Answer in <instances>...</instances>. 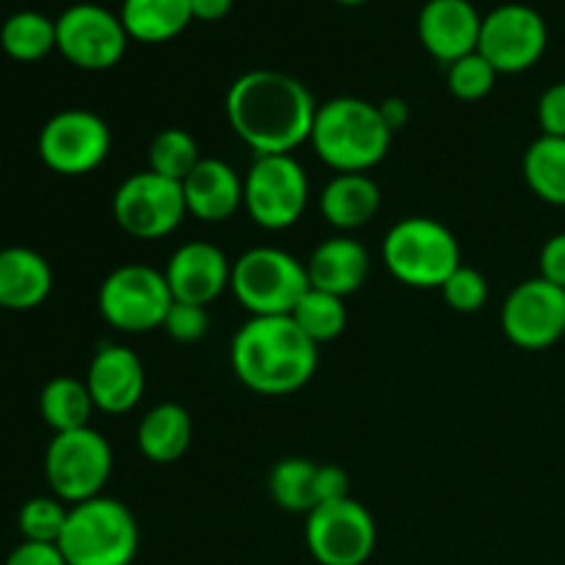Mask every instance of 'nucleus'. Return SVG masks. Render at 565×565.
Segmentation results:
<instances>
[{
	"label": "nucleus",
	"instance_id": "f257e3e1",
	"mask_svg": "<svg viewBox=\"0 0 565 565\" xmlns=\"http://www.w3.org/2000/svg\"><path fill=\"white\" fill-rule=\"evenodd\" d=\"M318 114L312 92L298 77L252 70L226 92V119L246 147L265 154H290L309 141Z\"/></svg>",
	"mask_w": 565,
	"mask_h": 565
},
{
	"label": "nucleus",
	"instance_id": "f03ea898",
	"mask_svg": "<svg viewBox=\"0 0 565 565\" xmlns=\"http://www.w3.org/2000/svg\"><path fill=\"white\" fill-rule=\"evenodd\" d=\"M230 359L243 386L276 397L298 392L312 379L318 370V345L290 315L252 318L232 340Z\"/></svg>",
	"mask_w": 565,
	"mask_h": 565
},
{
	"label": "nucleus",
	"instance_id": "7ed1b4c3",
	"mask_svg": "<svg viewBox=\"0 0 565 565\" xmlns=\"http://www.w3.org/2000/svg\"><path fill=\"white\" fill-rule=\"evenodd\" d=\"M309 143L340 174H364L386 158L392 130L381 119L379 105L359 97H334L318 105Z\"/></svg>",
	"mask_w": 565,
	"mask_h": 565
},
{
	"label": "nucleus",
	"instance_id": "20e7f679",
	"mask_svg": "<svg viewBox=\"0 0 565 565\" xmlns=\"http://www.w3.org/2000/svg\"><path fill=\"white\" fill-rule=\"evenodd\" d=\"M138 541L141 535L130 508L99 494L70 505L58 550L66 565H130Z\"/></svg>",
	"mask_w": 565,
	"mask_h": 565
},
{
	"label": "nucleus",
	"instance_id": "39448f33",
	"mask_svg": "<svg viewBox=\"0 0 565 565\" xmlns=\"http://www.w3.org/2000/svg\"><path fill=\"white\" fill-rule=\"evenodd\" d=\"M386 270L397 281L417 290H434L450 279L461 265V246L456 235L428 215H408L397 221L381 246Z\"/></svg>",
	"mask_w": 565,
	"mask_h": 565
},
{
	"label": "nucleus",
	"instance_id": "423d86ee",
	"mask_svg": "<svg viewBox=\"0 0 565 565\" xmlns=\"http://www.w3.org/2000/svg\"><path fill=\"white\" fill-rule=\"evenodd\" d=\"M307 265L274 246L248 248L232 265L230 290L252 312V318L292 315L309 290Z\"/></svg>",
	"mask_w": 565,
	"mask_h": 565
},
{
	"label": "nucleus",
	"instance_id": "0eeeda50",
	"mask_svg": "<svg viewBox=\"0 0 565 565\" xmlns=\"http://www.w3.org/2000/svg\"><path fill=\"white\" fill-rule=\"evenodd\" d=\"M114 469V450L108 439L94 428L55 434L44 452V478L53 497L66 505H77L99 497Z\"/></svg>",
	"mask_w": 565,
	"mask_h": 565
},
{
	"label": "nucleus",
	"instance_id": "6e6552de",
	"mask_svg": "<svg viewBox=\"0 0 565 565\" xmlns=\"http://www.w3.org/2000/svg\"><path fill=\"white\" fill-rule=\"evenodd\" d=\"M307 202L309 180L292 154L257 158L243 180V207L263 230H290L301 221Z\"/></svg>",
	"mask_w": 565,
	"mask_h": 565
},
{
	"label": "nucleus",
	"instance_id": "1a4fd4ad",
	"mask_svg": "<svg viewBox=\"0 0 565 565\" xmlns=\"http://www.w3.org/2000/svg\"><path fill=\"white\" fill-rule=\"evenodd\" d=\"M174 303L163 270L149 265H121L110 270L99 285L97 307L99 315L114 329L143 334L163 326L166 312Z\"/></svg>",
	"mask_w": 565,
	"mask_h": 565
},
{
	"label": "nucleus",
	"instance_id": "9d476101",
	"mask_svg": "<svg viewBox=\"0 0 565 565\" xmlns=\"http://www.w3.org/2000/svg\"><path fill=\"white\" fill-rule=\"evenodd\" d=\"M127 42L121 17L99 3H75L55 20V50L77 70H110L121 61Z\"/></svg>",
	"mask_w": 565,
	"mask_h": 565
},
{
	"label": "nucleus",
	"instance_id": "9b49d317",
	"mask_svg": "<svg viewBox=\"0 0 565 565\" xmlns=\"http://www.w3.org/2000/svg\"><path fill=\"white\" fill-rule=\"evenodd\" d=\"M182 182L166 180L154 171L127 177L114 193V218L121 230L138 241H158L171 235L185 218Z\"/></svg>",
	"mask_w": 565,
	"mask_h": 565
},
{
	"label": "nucleus",
	"instance_id": "f8f14e48",
	"mask_svg": "<svg viewBox=\"0 0 565 565\" xmlns=\"http://www.w3.org/2000/svg\"><path fill=\"white\" fill-rule=\"evenodd\" d=\"M110 154V127L86 108H66L50 116L39 132V158L50 171L81 177L99 169Z\"/></svg>",
	"mask_w": 565,
	"mask_h": 565
},
{
	"label": "nucleus",
	"instance_id": "ddd939ff",
	"mask_svg": "<svg viewBox=\"0 0 565 565\" xmlns=\"http://www.w3.org/2000/svg\"><path fill=\"white\" fill-rule=\"evenodd\" d=\"M375 519L353 497L307 513V546L320 565H364L373 557Z\"/></svg>",
	"mask_w": 565,
	"mask_h": 565
},
{
	"label": "nucleus",
	"instance_id": "4468645a",
	"mask_svg": "<svg viewBox=\"0 0 565 565\" xmlns=\"http://www.w3.org/2000/svg\"><path fill=\"white\" fill-rule=\"evenodd\" d=\"M550 44L546 20L527 3H502L483 17L478 53L500 75H519L539 64Z\"/></svg>",
	"mask_w": 565,
	"mask_h": 565
},
{
	"label": "nucleus",
	"instance_id": "2eb2a0df",
	"mask_svg": "<svg viewBox=\"0 0 565 565\" xmlns=\"http://www.w3.org/2000/svg\"><path fill=\"white\" fill-rule=\"evenodd\" d=\"M502 331L524 351H544L565 334V290L546 279H527L502 307Z\"/></svg>",
	"mask_w": 565,
	"mask_h": 565
},
{
	"label": "nucleus",
	"instance_id": "dca6fc26",
	"mask_svg": "<svg viewBox=\"0 0 565 565\" xmlns=\"http://www.w3.org/2000/svg\"><path fill=\"white\" fill-rule=\"evenodd\" d=\"M163 276L174 301L207 307L230 287L232 265L218 246L193 241L171 254Z\"/></svg>",
	"mask_w": 565,
	"mask_h": 565
},
{
	"label": "nucleus",
	"instance_id": "f3484780",
	"mask_svg": "<svg viewBox=\"0 0 565 565\" xmlns=\"http://www.w3.org/2000/svg\"><path fill=\"white\" fill-rule=\"evenodd\" d=\"M480 28L483 14L472 0H428L417 17L419 42L447 66L478 50Z\"/></svg>",
	"mask_w": 565,
	"mask_h": 565
},
{
	"label": "nucleus",
	"instance_id": "a211bd4d",
	"mask_svg": "<svg viewBox=\"0 0 565 565\" xmlns=\"http://www.w3.org/2000/svg\"><path fill=\"white\" fill-rule=\"evenodd\" d=\"M92 401L105 414H125L138 406L147 386L143 364L130 348L103 345L94 353L86 373Z\"/></svg>",
	"mask_w": 565,
	"mask_h": 565
},
{
	"label": "nucleus",
	"instance_id": "6ab92c4d",
	"mask_svg": "<svg viewBox=\"0 0 565 565\" xmlns=\"http://www.w3.org/2000/svg\"><path fill=\"white\" fill-rule=\"evenodd\" d=\"M188 213L204 224H221L243 207V180L230 163L202 158L196 169L182 180Z\"/></svg>",
	"mask_w": 565,
	"mask_h": 565
},
{
	"label": "nucleus",
	"instance_id": "aec40b11",
	"mask_svg": "<svg viewBox=\"0 0 565 565\" xmlns=\"http://www.w3.org/2000/svg\"><path fill=\"white\" fill-rule=\"evenodd\" d=\"M53 270L39 252L25 246L0 248V307L28 312L47 301Z\"/></svg>",
	"mask_w": 565,
	"mask_h": 565
},
{
	"label": "nucleus",
	"instance_id": "412c9836",
	"mask_svg": "<svg viewBox=\"0 0 565 565\" xmlns=\"http://www.w3.org/2000/svg\"><path fill=\"white\" fill-rule=\"evenodd\" d=\"M309 285L331 296H351L367 281L370 254L351 237H331L312 252L307 263Z\"/></svg>",
	"mask_w": 565,
	"mask_h": 565
},
{
	"label": "nucleus",
	"instance_id": "4be33fe9",
	"mask_svg": "<svg viewBox=\"0 0 565 565\" xmlns=\"http://www.w3.org/2000/svg\"><path fill=\"white\" fill-rule=\"evenodd\" d=\"M381 207V191L367 174H337L320 193V213L337 230L370 224Z\"/></svg>",
	"mask_w": 565,
	"mask_h": 565
},
{
	"label": "nucleus",
	"instance_id": "5701e85b",
	"mask_svg": "<svg viewBox=\"0 0 565 565\" xmlns=\"http://www.w3.org/2000/svg\"><path fill=\"white\" fill-rule=\"evenodd\" d=\"M121 25L141 44H163L193 22L191 0H121Z\"/></svg>",
	"mask_w": 565,
	"mask_h": 565
},
{
	"label": "nucleus",
	"instance_id": "b1692460",
	"mask_svg": "<svg viewBox=\"0 0 565 565\" xmlns=\"http://www.w3.org/2000/svg\"><path fill=\"white\" fill-rule=\"evenodd\" d=\"M191 414L177 403H160L138 425V450L152 463H174L191 447Z\"/></svg>",
	"mask_w": 565,
	"mask_h": 565
},
{
	"label": "nucleus",
	"instance_id": "393cba45",
	"mask_svg": "<svg viewBox=\"0 0 565 565\" xmlns=\"http://www.w3.org/2000/svg\"><path fill=\"white\" fill-rule=\"evenodd\" d=\"M94 408L97 406H94L86 381L70 379V375H58V379L47 381L42 395H39V412H42V419L55 434L88 428Z\"/></svg>",
	"mask_w": 565,
	"mask_h": 565
},
{
	"label": "nucleus",
	"instance_id": "a878e982",
	"mask_svg": "<svg viewBox=\"0 0 565 565\" xmlns=\"http://www.w3.org/2000/svg\"><path fill=\"white\" fill-rule=\"evenodd\" d=\"M0 47L9 58L22 61V64L42 61L55 50V20H50L42 11H14L0 25Z\"/></svg>",
	"mask_w": 565,
	"mask_h": 565
},
{
	"label": "nucleus",
	"instance_id": "bb28decb",
	"mask_svg": "<svg viewBox=\"0 0 565 565\" xmlns=\"http://www.w3.org/2000/svg\"><path fill=\"white\" fill-rule=\"evenodd\" d=\"M524 180L539 199L565 207V138L541 136L524 154Z\"/></svg>",
	"mask_w": 565,
	"mask_h": 565
},
{
	"label": "nucleus",
	"instance_id": "cd10ccee",
	"mask_svg": "<svg viewBox=\"0 0 565 565\" xmlns=\"http://www.w3.org/2000/svg\"><path fill=\"white\" fill-rule=\"evenodd\" d=\"M315 478H318V463L307 461V458H281L270 469L268 491L281 511L309 513L318 508Z\"/></svg>",
	"mask_w": 565,
	"mask_h": 565
},
{
	"label": "nucleus",
	"instance_id": "c85d7f7f",
	"mask_svg": "<svg viewBox=\"0 0 565 565\" xmlns=\"http://www.w3.org/2000/svg\"><path fill=\"white\" fill-rule=\"evenodd\" d=\"M290 318L296 320L298 329H301L315 345H320V342H331L337 340L348 326L345 298L309 287L307 296L298 301V307L292 309Z\"/></svg>",
	"mask_w": 565,
	"mask_h": 565
},
{
	"label": "nucleus",
	"instance_id": "c756f323",
	"mask_svg": "<svg viewBox=\"0 0 565 565\" xmlns=\"http://www.w3.org/2000/svg\"><path fill=\"white\" fill-rule=\"evenodd\" d=\"M199 160L202 154H199L196 138L180 127L160 130L149 143V171L166 177V180L182 182L196 169Z\"/></svg>",
	"mask_w": 565,
	"mask_h": 565
},
{
	"label": "nucleus",
	"instance_id": "7c9ffc66",
	"mask_svg": "<svg viewBox=\"0 0 565 565\" xmlns=\"http://www.w3.org/2000/svg\"><path fill=\"white\" fill-rule=\"evenodd\" d=\"M70 508L58 497H31L20 508L17 527H20L22 541H36V544H58L64 533Z\"/></svg>",
	"mask_w": 565,
	"mask_h": 565
},
{
	"label": "nucleus",
	"instance_id": "2f4dec72",
	"mask_svg": "<svg viewBox=\"0 0 565 565\" xmlns=\"http://www.w3.org/2000/svg\"><path fill=\"white\" fill-rule=\"evenodd\" d=\"M497 75L500 72L491 66V61L475 50V53L463 55V58L452 61L447 66V86H450L452 97L463 99V103H475V99H483L486 94H491Z\"/></svg>",
	"mask_w": 565,
	"mask_h": 565
},
{
	"label": "nucleus",
	"instance_id": "473e14b6",
	"mask_svg": "<svg viewBox=\"0 0 565 565\" xmlns=\"http://www.w3.org/2000/svg\"><path fill=\"white\" fill-rule=\"evenodd\" d=\"M445 292V301L450 303L456 312H478L486 301H489V281L480 274L478 268H469V265H458L450 274V279L441 285Z\"/></svg>",
	"mask_w": 565,
	"mask_h": 565
},
{
	"label": "nucleus",
	"instance_id": "72a5a7b5",
	"mask_svg": "<svg viewBox=\"0 0 565 565\" xmlns=\"http://www.w3.org/2000/svg\"><path fill=\"white\" fill-rule=\"evenodd\" d=\"M163 329L171 340L177 342H199L210 329V315L204 307L196 303H182L174 301L166 312Z\"/></svg>",
	"mask_w": 565,
	"mask_h": 565
},
{
	"label": "nucleus",
	"instance_id": "f704fd0d",
	"mask_svg": "<svg viewBox=\"0 0 565 565\" xmlns=\"http://www.w3.org/2000/svg\"><path fill=\"white\" fill-rule=\"evenodd\" d=\"M539 125L544 136L565 138V81L546 88L539 99Z\"/></svg>",
	"mask_w": 565,
	"mask_h": 565
},
{
	"label": "nucleus",
	"instance_id": "c9c22d12",
	"mask_svg": "<svg viewBox=\"0 0 565 565\" xmlns=\"http://www.w3.org/2000/svg\"><path fill=\"white\" fill-rule=\"evenodd\" d=\"M315 494H318V505L323 502H340L351 497V478L342 467L326 463L318 467V478H315Z\"/></svg>",
	"mask_w": 565,
	"mask_h": 565
},
{
	"label": "nucleus",
	"instance_id": "e433bc0d",
	"mask_svg": "<svg viewBox=\"0 0 565 565\" xmlns=\"http://www.w3.org/2000/svg\"><path fill=\"white\" fill-rule=\"evenodd\" d=\"M3 565H66L58 544H36V541H22L9 552Z\"/></svg>",
	"mask_w": 565,
	"mask_h": 565
},
{
	"label": "nucleus",
	"instance_id": "4c0bfd02",
	"mask_svg": "<svg viewBox=\"0 0 565 565\" xmlns=\"http://www.w3.org/2000/svg\"><path fill=\"white\" fill-rule=\"evenodd\" d=\"M541 279L552 281V285L563 287L565 290V232L561 235H552L550 241L544 243L539 257Z\"/></svg>",
	"mask_w": 565,
	"mask_h": 565
},
{
	"label": "nucleus",
	"instance_id": "58836bf2",
	"mask_svg": "<svg viewBox=\"0 0 565 565\" xmlns=\"http://www.w3.org/2000/svg\"><path fill=\"white\" fill-rule=\"evenodd\" d=\"M235 0H191L193 20L199 22H218L232 11Z\"/></svg>",
	"mask_w": 565,
	"mask_h": 565
},
{
	"label": "nucleus",
	"instance_id": "ea45409f",
	"mask_svg": "<svg viewBox=\"0 0 565 565\" xmlns=\"http://www.w3.org/2000/svg\"><path fill=\"white\" fill-rule=\"evenodd\" d=\"M379 114L381 119H384V125L392 130V136H395V132L408 121V105L403 103L401 97H390L379 105Z\"/></svg>",
	"mask_w": 565,
	"mask_h": 565
},
{
	"label": "nucleus",
	"instance_id": "a19ab883",
	"mask_svg": "<svg viewBox=\"0 0 565 565\" xmlns=\"http://www.w3.org/2000/svg\"><path fill=\"white\" fill-rule=\"evenodd\" d=\"M337 3L351 6V9H353V6H364V3H370V0H337Z\"/></svg>",
	"mask_w": 565,
	"mask_h": 565
}]
</instances>
